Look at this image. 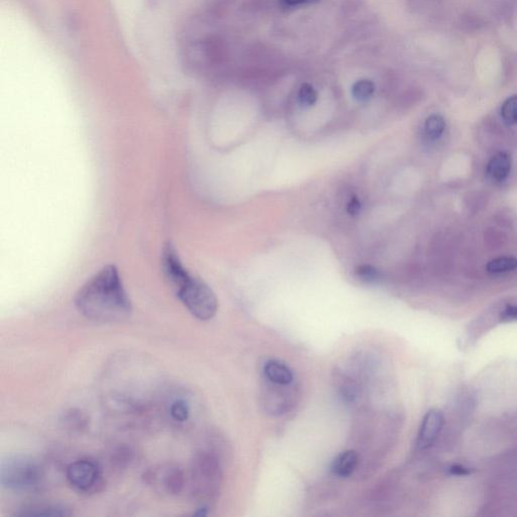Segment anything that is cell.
I'll return each mask as SVG.
<instances>
[{
    "label": "cell",
    "mask_w": 517,
    "mask_h": 517,
    "mask_svg": "<svg viewBox=\"0 0 517 517\" xmlns=\"http://www.w3.org/2000/svg\"><path fill=\"white\" fill-rule=\"evenodd\" d=\"M171 415L177 422H185L189 415V408L185 403L178 401L171 406Z\"/></svg>",
    "instance_id": "cell-19"
},
{
    "label": "cell",
    "mask_w": 517,
    "mask_h": 517,
    "mask_svg": "<svg viewBox=\"0 0 517 517\" xmlns=\"http://www.w3.org/2000/svg\"><path fill=\"white\" fill-rule=\"evenodd\" d=\"M17 516H70L71 510L63 505H32L21 508Z\"/></svg>",
    "instance_id": "cell-11"
},
{
    "label": "cell",
    "mask_w": 517,
    "mask_h": 517,
    "mask_svg": "<svg viewBox=\"0 0 517 517\" xmlns=\"http://www.w3.org/2000/svg\"><path fill=\"white\" fill-rule=\"evenodd\" d=\"M500 115L508 126L517 124V94L506 98L501 105Z\"/></svg>",
    "instance_id": "cell-15"
},
{
    "label": "cell",
    "mask_w": 517,
    "mask_h": 517,
    "mask_svg": "<svg viewBox=\"0 0 517 517\" xmlns=\"http://www.w3.org/2000/svg\"><path fill=\"white\" fill-rule=\"evenodd\" d=\"M446 120L440 115H431L426 118L424 122V133L427 139L431 141H437L442 135L446 129Z\"/></svg>",
    "instance_id": "cell-12"
},
{
    "label": "cell",
    "mask_w": 517,
    "mask_h": 517,
    "mask_svg": "<svg viewBox=\"0 0 517 517\" xmlns=\"http://www.w3.org/2000/svg\"><path fill=\"white\" fill-rule=\"evenodd\" d=\"M444 424V416L438 409H431L426 414L418 433L417 446L422 450H426L435 442L439 437Z\"/></svg>",
    "instance_id": "cell-7"
},
{
    "label": "cell",
    "mask_w": 517,
    "mask_h": 517,
    "mask_svg": "<svg viewBox=\"0 0 517 517\" xmlns=\"http://www.w3.org/2000/svg\"><path fill=\"white\" fill-rule=\"evenodd\" d=\"M505 69H508L507 73L514 74L517 73V55L509 57L507 63L505 64Z\"/></svg>",
    "instance_id": "cell-24"
},
{
    "label": "cell",
    "mask_w": 517,
    "mask_h": 517,
    "mask_svg": "<svg viewBox=\"0 0 517 517\" xmlns=\"http://www.w3.org/2000/svg\"><path fill=\"white\" fill-rule=\"evenodd\" d=\"M68 482L74 490L82 494L102 491L104 486V474L97 462L85 458L76 460L66 471Z\"/></svg>",
    "instance_id": "cell-5"
},
{
    "label": "cell",
    "mask_w": 517,
    "mask_h": 517,
    "mask_svg": "<svg viewBox=\"0 0 517 517\" xmlns=\"http://www.w3.org/2000/svg\"><path fill=\"white\" fill-rule=\"evenodd\" d=\"M144 482L160 494H180L185 487V475L178 466L165 464L149 469L144 476Z\"/></svg>",
    "instance_id": "cell-6"
},
{
    "label": "cell",
    "mask_w": 517,
    "mask_h": 517,
    "mask_svg": "<svg viewBox=\"0 0 517 517\" xmlns=\"http://www.w3.org/2000/svg\"><path fill=\"white\" fill-rule=\"evenodd\" d=\"M43 479L41 467L37 462L23 455L8 458L2 462L0 483L12 491H30L38 488Z\"/></svg>",
    "instance_id": "cell-4"
},
{
    "label": "cell",
    "mask_w": 517,
    "mask_h": 517,
    "mask_svg": "<svg viewBox=\"0 0 517 517\" xmlns=\"http://www.w3.org/2000/svg\"><path fill=\"white\" fill-rule=\"evenodd\" d=\"M450 474L455 475V476H468L471 474L470 469L466 468V467L462 465H453L449 469Z\"/></svg>",
    "instance_id": "cell-22"
},
{
    "label": "cell",
    "mask_w": 517,
    "mask_h": 517,
    "mask_svg": "<svg viewBox=\"0 0 517 517\" xmlns=\"http://www.w3.org/2000/svg\"><path fill=\"white\" fill-rule=\"evenodd\" d=\"M375 85L369 79H361L352 87V95L360 102H366L373 96Z\"/></svg>",
    "instance_id": "cell-14"
},
{
    "label": "cell",
    "mask_w": 517,
    "mask_h": 517,
    "mask_svg": "<svg viewBox=\"0 0 517 517\" xmlns=\"http://www.w3.org/2000/svg\"><path fill=\"white\" fill-rule=\"evenodd\" d=\"M300 104L304 107H310L315 104L317 100V92L312 85L304 83L301 85L298 93Z\"/></svg>",
    "instance_id": "cell-17"
},
{
    "label": "cell",
    "mask_w": 517,
    "mask_h": 517,
    "mask_svg": "<svg viewBox=\"0 0 517 517\" xmlns=\"http://www.w3.org/2000/svg\"><path fill=\"white\" fill-rule=\"evenodd\" d=\"M358 464L359 455L356 451H345L339 453L332 462V474L341 478H347L356 471Z\"/></svg>",
    "instance_id": "cell-9"
},
{
    "label": "cell",
    "mask_w": 517,
    "mask_h": 517,
    "mask_svg": "<svg viewBox=\"0 0 517 517\" xmlns=\"http://www.w3.org/2000/svg\"><path fill=\"white\" fill-rule=\"evenodd\" d=\"M161 266L164 277L177 298L194 317L207 321L216 317L218 308L216 295L203 280L195 277L184 267L171 243L163 247Z\"/></svg>",
    "instance_id": "cell-2"
},
{
    "label": "cell",
    "mask_w": 517,
    "mask_h": 517,
    "mask_svg": "<svg viewBox=\"0 0 517 517\" xmlns=\"http://www.w3.org/2000/svg\"><path fill=\"white\" fill-rule=\"evenodd\" d=\"M264 376L272 384L277 386H289L294 381L290 368L278 360H269L264 365Z\"/></svg>",
    "instance_id": "cell-8"
},
{
    "label": "cell",
    "mask_w": 517,
    "mask_h": 517,
    "mask_svg": "<svg viewBox=\"0 0 517 517\" xmlns=\"http://www.w3.org/2000/svg\"><path fill=\"white\" fill-rule=\"evenodd\" d=\"M79 312L100 323H120L131 317V299L115 265H107L92 276L76 293Z\"/></svg>",
    "instance_id": "cell-1"
},
{
    "label": "cell",
    "mask_w": 517,
    "mask_h": 517,
    "mask_svg": "<svg viewBox=\"0 0 517 517\" xmlns=\"http://www.w3.org/2000/svg\"><path fill=\"white\" fill-rule=\"evenodd\" d=\"M517 269V258L514 257H500L493 258L486 265V270L491 274H502L512 272Z\"/></svg>",
    "instance_id": "cell-13"
},
{
    "label": "cell",
    "mask_w": 517,
    "mask_h": 517,
    "mask_svg": "<svg viewBox=\"0 0 517 517\" xmlns=\"http://www.w3.org/2000/svg\"><path fill=\"white\" fill-rule=\"evenodd\" d=\"M321 0H281L282 3L287 6H303V4H312Z\"/></svg>",
    "instance_id": "cell-23"
},
{
    "label": "cell",
    "mask_w": 517,
    "mask_h": 517,
    "mask_svg": "<svg viewBox=\"0 0 517 517\" xmlns=\"http://www.w3.org/2000/svg\"><path fill=\"white\" fill-rule=\"evenodd\" d=\"M502 321H517V306H506L501 314Z\"/></svg>",
    "instance_id": "cell-20"
},
{
    "label": "cell",
    "mask_w": 517,
    "mask_h": 517,
    "mask_svg": "<svg viewBox=\"0 0 517 517\" xmlns=\"http://www.w3.org/2000/svg\"><path fill=\"white\" fill-rule=\"evenodd\" d=\"M339 390L341 400L345 401V402H354L356 400L357 396H358V390H357L356 384L350 379H345V380L343 379L341 383H339Z\"/></svg>",
    "instance_id": "cell-18"
},
{
    "label": "cell",
    "mask_w": 517,
    "mask_h": 517,
    "mask_svg": "<svg viewBox=\"0 0 517 517\" xmlns=\"http://www.w3.org/2000/svg\"><path fill=\"white\" fill-rule=\"evenodd\" d=\"M361 209H362V205H361V201L359 200L357 197H352V198L350 199L349 203H348L347 205L348 214H349L350 216H358L359 214H360Z\"/></svg>",
    "instance_id": "cell-21"
},
{
    "label": "cell",
    "mask_w": 517,
    "mask_h": 517,
    "mask_svg": "<svg viewBox=\"0 0 517 517\" xmlns=\"http://www.w3.org/2000/svg\"><path fill=\"white\" fill-rule=\"evenodd\" d=\"M356 275L366 283H376L381 278V273L371 265H361L356 269Z\"/></svg>",
    "instance_id": "cell-16"
},
{
    "label": "cell",
    "mask_w": 517,
    "mask_h": 517,
    "mask_svg": "<svg viewBox=\"0 0 517 517\" xmlns=\"http://www.w3.org/2000/svg\"><path fill=\"white\" fill-rule=\"evenodd\" d=\"M221 469L216 455L209 452L196 453L190 471L192 495L205 505L220 492Z\"/></svg>",
    "instance_id": "cell-3"
},
{
    "label": "cell",
    "mask_w": 517,
    "mask_h": 517,
    "mask_svg": "<svg viewBox=\"0 0 517 517\" xmlns=\"http://www.w3.org/2000/svg\"><path fill=\"white\" fill-rule=\"evenodd\" d=\"M510 171L511 159L506 153H498L492 157L486 169L488 176L496 182L505 181L510 174Z\"/></svg>",
    "instance_id": "cell-10"
}]
</instances>
